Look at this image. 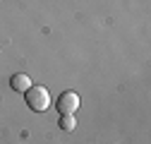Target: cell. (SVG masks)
Masks as SVG:
<instances>
[{
    "instance_id": "4",
    "label": "cell",
    "mask_w": 151,
    "mask_h": 144,
    "mask_svg": "<svg viewBox=\"0 0 151 144\" xmlns=\"http://www.w3.org/2000/svg\"><path fill=\"white\" fill-rule=\"evenodd\" d=\"M74 125H77V122H74V115H60V127H63V130L72 132Z\"/></svg>"
},
{
    "instance_id": "3",
    "label": "cell",
    "mask_w": 151,
    "mask_h": 144,
    "mask_svg": "<svg viewBox=\"0 0 151 144\" xmlns=\"http://www.w3.org/2000/svg\"><path fill=\"white\" fill-rule=\"evenodd\" d=\"M10 86H12V91L24 94L27 89L31 86V79H29L27 75H22V72H17V75H12V77H10Z\"/></svg>"
},
{
    "instance_id": "2",
    "label": "cell",
    "mask_w": 151,
    "mask_h": 144,
    "mask_svg": "<svg viewBox=\"0 0 151 144\" xmlns=\"http://www.w3.org/2000/svg\"><path fill=\"white\" fill-rule=\"evenodd\" d=\"M58 111H60V115H74V113L79 111V96L74 94V91L60 94V99H58Z\"/></svg>"
},
{
    "instance_id": "1",
    "label": "cell",
    "mask_w": 151,
    "mask_h": 144,
    "mask_svg": "<svg viewBox=\"0 0 151 144\" xmlns=\"http://www.w3.org/2000/svg\"><path fill=\"white\" fill-rule=\"evenodd\" d=\"M24 99H27V106L34 113H43L50 106V94H48L46 86H29L24 91Z\"/></svg>"
}]
</instances>
